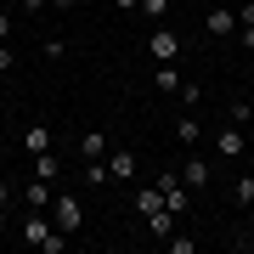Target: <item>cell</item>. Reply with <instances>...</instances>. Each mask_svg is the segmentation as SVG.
I'll return each mask as SVG.
<instances>
[{"instance_id": "ba28073f", "label": "cell", "mask_w": 254, "mask_h": 254, "mask_svg": "<svg viewBox=\"0 0 254 254\" xmlns=\"http://www.w3.org/2000/svg\"><path fill=\"white\" fill-rule=\"evenodd\" d=\"M175 141H181V147H198V141H203L198 113H181V119H175Z\"/></svg>"}, {"instance_id": "cb8c5ba5", "label": "cell", "mask_w": 254, "mask_h": 254, "mask_svg": "<svg viewBox=\"0 0 254 254\" xmlns=\"http://www.w3.org/2000/svg\"><path fill=\"white\" fill-rule=\"evenodd\" d=\"M119 11H141V0H119Z\"/></svg>"}, {"instance_id": "4fadbf2b", "label": "cell", "mask_w": 254, "mask_h": 254, "mask_svg": "<svg viewBox=\"0 0 254 254\" xmlns=\"http://www.w3.org/2000/svg\"><path fill=\"white\" fill-rule=\"evenodd\" d=\"M23 198H28V209H51V198H57V192H51V181H28V192H23Z\"/></svg>"}, {"instance_id": "ac0fdd59", "label": "cell", "mask_w": 254, "mask_h": 254, "mask_svg": "<svg viewBox=\"0 0 254 254\" xmlns=\"http://www.w3.org/2000/svg\"><path fill=\"white\" fill-rule=\"evenodd\" d=\"M136 17H153V23H164V0H141V11Z\"/></svg>"}, {"instance_id": "3957f363", "label": "cell", "mask_w": 254, "mask_h": 254, "mask_svg": "<svg viewBox=\"0 0 254 254\" xmlns=\"http://www.w3.org/2000/svg\"><path fill=\"white\" fill-rule=\"evenodd\" d=\"M147 57H158V63H175V57H181V34L158 23L153 34H147Z\"/></svg>"}, {"instance_id": "9a60e30c", "label": "cell", "mask_w": 254, "mask_h": 254, "mask_svg": "<svg viewBox=\"0 0 254 254\" xmlns=\"http://www.w3.org/2000/svg\"><path fill=\"white\" fill-rule=\"evenodd\" d=\"M226 125H243V130L254 125V108H249L243 96H237V102H226Z\"/></svg>"}, {"instance_id": "30bf717a", "label": "cell", "mask_w": 254, "mask_h": 254, "mask_svg": "<svg viewBox=\"0 0 254 254\" xmlns=\"http://www.w3.org/2000/svg\"><path fill=\"white\" fill-rule=\"evenodd\" d=\"M237 46L254 51V0H249V6H237Z\"/></svg>"}, {"instance_id": "e0dca14e", "label": "cell", "mask_w": 254, "mask_h": 254, "mask_svg": "<svg viewBox=\"0 0 254 254\" xmlns=\"http://www.w3.org/2000/svg\"><path fill=\"white\" fill-rule=\"evenodd\" d=\"M164 249H170V254H198V237H181V232H170V237H164Z\"/></svg>"}, {"instance_id": "7a4b0ae2", "label": "cell", "mask_w": 254, "mask_h": 254, "mask_svg": "<svg viewBox=\"0 0 254 254\" xmlns=\"http://www.w3.org/2000/svg\"><path fill=\"white\" fill-rule=\"evenodd\" d=\"M136 175H141V158L130 153V147H113V153H108V181L130 187V181H136Z\"/></svg>"}, {"instance_id": "7c38bea8", "label": "cell", "mask_w": 254, "mask_h": 254, "mask_svg": "<svg viewBox=\"0 0 254 254\" xmlns=\"http://www.w3.org/2000/svg\"><path fill=\"white\" fill-rule=\"evenodd\" d=\"M23 147H28V158H34V153H51V130H46V125H28Z\"/></svg>"}, {"instance_id": "ffe728a7", "label": "cell", "mask_w": 254, "mask_h": 254, "mask_svg": "<svg viewBox=\"0 0 254 254\" xmlns=\"http://www.w3.org/2000/svg\"><path fill=\"white\" fill-rule=\"evenodd\" d=\"M11 68H17V51H11V40H6V46H0V73H11Z\"/></svg>"}, {"instance_id": "277c9868", "label": "cell", "mask_w": 254, "mask_h": 254, "mask_svg": "<svg viewBox=\"0 0 254 254\" xmlns=\"http://www.w3.org/2000/svg\"><path fill=\"white\" fill-rule=\"evenodd\" d=\"M215 153H220V158H243V153H249V130H243V125H220V130H215Z\"/></svg>"}, {"instance_id": "484cf974", "label": "cell", "mask_w": 254, "mask_h": 254, "mask_svg": "<svg viewBox=\"0 0 254 254\" xmlns=\"http://www.w3.org/2000/svg\"><path fill=\"white\" fill-rule=\"evenodd\" d=\"M237 243H243V249H249V254H254V232H243V237H237Z\"/></svg>"}, {"instance_id": "4316f807", "label": "cell", "mask_w": 254, "mask_h": 254, "mask_svg": "<svg viewBox=\"0 0 254 254\" xmlns=\"http://www.w3.org/2000/svg\"><path fill=\"white\" fill-rule=\"evenodd\" d=\"M0 113H6V91H0Z\"/></svg>"}, {"instance_id": "5bb4252c", "label": "cell", "mask_w": 254, "mask_h": 254, "mask_svg": "<svg viewBox=\"0 0 254 254\" xmlns=\"http://www.w3.org/2000/svg\"><path fill=\"white\" fill-rule=\"evenodd\" d=\"M232 203L237 209H254V175H237V181H232Z\"/></svg>"}, {"instance_id": "2e32d148", "label": "cell", "mask_w": 254, "mask_h": 254, "mask_svg": "<svg viewBox=\"0 0 254 254\" xmlns=\"http://www.w3.org/2000/svg\"><path fill=\"white\" fill-rule=\"evenodd\" d=\"M136 209H141V215H158V209H164V192H158V181L147 187V192H136Z\"/></svg>"}, {"instance_id": "603a6c76", "label": "cell", "mask_w": 254, "mask_h": 254, "mask_svg": "<svg viewBox=\"0 0 254 254\" xmlns=\"http://www.w3.org/2000/svg\"><path fill=\"white\" fill-rule=\"evenodd\" d=\"M51 6V0H23V11H46Z\"/></svg>"}, {"instance_id": "8fae6325", "label": "cell", "mask_w": 254, "mask_h": 254, "mask_svg": "<svg viewBox=\"0 0 254 254\" xmlns=\"http://www.w3.org/2000/svg\"><path fill=\"white\" fill-rule=\"evenodd\" d=\"M63 175V158L57 153H34V181H57Z\"/></svg>"}, {"instance_id": "6da1fadb", "label": "cell", "mask_w": 254, "mask_h": 254, "mask_svg": "<svg viewBox=\"0 0 254 254\" xmlns=\"http://www.w3.org/2000/svg\"><path fill=\"white\" fill-rule=\"evenodd\" d=\"M51 220H57V232H79L85 226V203L79 198H73V192H57V198H51Z\"/></svg>"}, {"instance_id": "d4e9b609", "label": "cell", "mask_w": 254, "mask_h": 254, "mask_svg": "<svg viewBox=\"0 0 254 254\" xmlns=\"http://www.w3.org/2000/svg\"><path fill=\"white\" fill-rule=\"evenodd\" d=\"M51 11H73V0H51Z\"/></svg>"}, {"instance_id": "9c48e42d", "label": "cell", "mask_w": 254, "mask_h": 254, "mask_svg": "<svg viewBox=\"0 0 254 254\" xmlns=\"http://www.w3.org/2000/svg\"><path fill=\"white\" fill-rule=\"evenodd\" d=\"M181 181H187L192 192H203V187H209V158H187V164H181Z\"/></svg>"}, {"instance_id": "8992f818", "label": "cell", "mask_w": 254, "mask_h": 254, "mask_svg": "<svg viewBox=\"0 0 254 254\" xmlns=\"http://www.w3.org/2000/svg\"><path fill=\"white\" fill-rule=\"evenodd\" d=\"M73 153H79L85 164H96V158H108V153H113V141H108V130H85Z\"/></svg>"}, {"instance_id": "83f0119b", "label": "cell", "mask_w": 254, "mask_h": 254, "mask_svg": "<svg viewBox=\"0 0 254 254\" xmlns=\"http://www.w3.org/2000/svg\"><path fill=\"white\" fill-rule=\"evenodd\" d=\"M249 232H254V209H249Z\"/></svg>"}, {"instance_id": "44dd1931", "label": "cell", "mask_w": 254, "mask_h": 254, "mask_svg": "<svg viewBox=\"0 0 254 254\" xmlns=\"http://www.w3.org/2000/svg\"><path fill=\"white\" fill-rule=\"evenodd\" d=\"M17 198V192H11V181H0V226H6V203Z\"/></svg>"}, {"instance_id": "5b68a950", "label": "cell", "mask_w": 254, "mask_h": 254, "mask_svg": "<svg viewBox=\"0 0 254 254\" xmlns=\"http://www.w3.org/2000/svg\"><path fill=\"white\" fill-rule=\"evenodd\" d=\"M203 28H209V40H237V11L209 6V11H203Z\"/></svg>"}, {"instance_id": "52a82bcc", "label": "cell", "mask_w": 254, "mask_h": 254, "mask_svg": "<svg viewBox=\"0 0 254 254\" xmlns=\"http://www.w3.org/2000/svg\"><path fill=\"white\" fill-rule=\"evenodd\" d=\"M181 85H187L181 73H175L170 63H158V73H153V91H158V96H181Z\"/></svg>"}, {"instance_id": "d6986e66", "label": "cell", "mask_w": 254, "mask_h": 254, "mask_svg": "<svg viewBox=\"0 0 254 254\" xmlns=\"http://www.w3.org/2000/svg\"><path fill=\"white\" fill-rule=\"evenodd\" d=\"M175 102H181V108H192V102H203V91H198V85L187 79V85H181V96H175Z\"/></svg>"}, {"instance_id": "7402d4cb", "label": "cell", "mask_w": 254, "mask_h": 254, "mask_svg": "<svg viewBox=\"0 0 254 254\" xmlns=\"http://www.w3.org/2000/svg\"><path fill=\"white\" fill-rule=\"evenodd\" d=\"M11 40V11H0V46Z\"/></svg>"}]
</instances>
